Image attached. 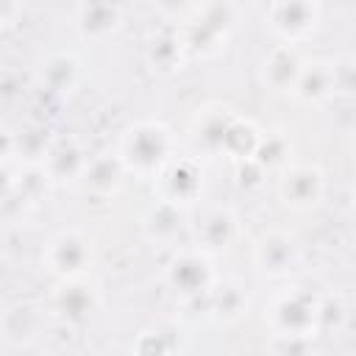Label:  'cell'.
I'll return each mask as SVG.
<instances>
[{
  "instance_id": "21",
  "label": "cell",
  "mask_w": 356,
  "mask_h": 356,
  "mask_svg": "<svg viewBox=\"0 0 356 356\" xmlns=\"http://www.w3.org/2000/svg\"><path fill=\"white\" fill-rule=\"evenodd\" d=\"M273 353L275 356H309V337H281V334H275Z\"/></svg>"
},
{
  "instance_id": "11",
  "label": "cell",
  "mask_w": 356,
  "mask_h": 356,
  "mask_svg": "<svg viewBox=\"0 0 356 356\" xmlns=\"http://www.w3.org/2000/svg\"><path fill=\"white\" fill-rule=\"evenodd\" d=\"M47 178H56V181H64V178H81L83 167H86V156H83V147L78 139H61L56 145H50L47 150Z\"/></svg>"
},
{
  "instance_id": "5",
  "label": "cell",
  "mask_w": 356,
  "mask_h": 356,
  "mask_svg": "<svg viewBox=\"0 0 356 356\" xmlns=\"http://www.w3.org/2000/svg\"><path fill=\"white\" fill-rule=\"evenodd\" d=\"M253 261L264 275H286L298 261V248L284 231L261 234L253 245Z\"/></svg>"
},
{
  "instance_id": "3",
  "label": "cell",
  "mask_w": 356,
  "mask_h": 356,
  "mask_svg": "<svg viewBox=\"0 0 356 356\" xmlns=\"http://www.w3.org/2000/svg\"><path fill=\"white\" fill-rule=\"evenodd\" d=\"M273 325L281 337H309L317 325V303L300 292H286L273 303Z\"/></svg>"
},
{
  "instance_id": "22",
  "label": "cell",
  "mask_w": 356,
  "mask_h": 356,
  "mask_svg": "<svg viewBox=\"0 0 356 356\" xmlns=\"http://www.w3.org/2000/svg\"><path fill=\"white\" fill-rule=\"evenodd\" d=\"M139 339H142L145 345L136 342V356H164V353H167V345H164V339H161L159 334L145 331Z\"/></svg>"
},
{
  "instance_id": "16",
  "label": "cell",
  "mask_w": 356,
  "mask_h": 356,
  "mask_svg": "<svg viewBox=\"0 0 356 356\" xmlns=\"http://www.w3.org/2000/svg\"><path fill=\"white\" fill-rule=\"evenodd\" d=\"M181 228H184V214H181V209L172 206V203H164V200H161L159 206H153L150 214H147V220H145V231H147V236L156 239V242H170V239H175Z\"/></svg>"
},
{
  "instance_id": "2",
  "label": "cell",
  "mask_w": 356,
  "mask_h": 356,
  "mask_svg": "<svg viewBox=\"0 0 356 356\" xmlns=\"http://www.w3.org/2000/svg\"><path fill=\"white\" fill-rule=\"evenodd\" d=\"M44 259L53 273H58L64 278H75V275L86 273L92 264V239L83 236L81 231H61L58 236L50 239Z\"/></svg>"
},
{
  "instance_id": "10",
  "label": "cell",
  "mask_w": 356,
  "mask_h": 356,
  "mask_svg": "<svg viewBox=\"0 0 356 356\" xmlns=\"http://www.w3.org/2000/svg\"><path fill=\"white\" fill-rule=\"evenodd\" d=\"M200 192V172L192 161H175L164 175H161V200L164 203H186Z\"/></svg>"
},
{
  "instance_id": "17",
  "label": "cell",
  "mask_w": 356,
  "mask_h": 356,
  "mask_svg": "<svg viewBox=\"0 0 356 356\" xmlns=\"http://www.w3.org/2000/svg\"><path fill=\"white\" fill-rule=\"evenodd\" d=\"M231 122H234V120H228L225 111H211V114H206V117L200 120V125H197V134H195L197 147H203L206 153L222 150V142H225V134H228Z\"/></svg>"
},
{
  "instance_id": "6",
  "label": "cell",
  "mask_w": 356,
  "mask_h": 356,
  "mask_svg": "<svg viewBox=\"0 0 356 356\" xmlns=\"http://www.w3.org/2000/svg\"><path fill=\"white\" fill-rule=\"evenodd\" d=\"M167 281L175 292H181L186 298H195V295H200L211 286V267L200 253L186 250V253H178L167 264Z\"/></svg>"
},
{
  "instance_id": "13",
  "label": "cell",
  "mask_w": 356,
  "mask_h": 356,
  "mask_svg": "<svg viewBox=\"0 0 356 356\" xmlns=\"http://www.w3.org/2000/svg\"><path fill=\"white\" fill-rule=\"evenodd\" d=\"M122 181V161L120 156H100V159H92L86 161L83 172H81V184L86 192H95V195H108L120 186Z\"/></svg>"
},
{
  "instance_id": "20",
  "label": "cell",
  "mask_w": 356,
  "mask_h": 356,
  "mask_svg": "<svg viewBox=\"0 0 356 356\" xmlns=\"http://www.w3.org/2000/svg\"><path fill=\"white\" fill-rule=\"evenodd\" d=\"M253 153H256V164H261V167H273V164L284 161V153H286V147H284V139H278V136H270L267 142H259Z\"/></svg>"
},
{
  "instance_id": "8",
  "label": "cell",
  "mask_w": 356,
  "mask_h": 356,
  "mask_svg": "<svg viewBox=\"0 0 356 356\" xmlns=\"http://www.w3.org/2000/svg\"><path fill=\"white\" fill-rule=\"evenodd\" d=\"M323 175L312 167H295L281 178V197L292 209H312L320 203Z\"/></svg>"
},
{
  "instance_id": "1",
  "label": "cell",
  "mask_w": 356,
  "mask_h": 356,
  "mask_svg": "<svg viewBox=\"0 0 356 356\" xmlns=\"http://www.w3.org/2000/svg\"><path fill=\"white\" fill-rule=\"evenodd\" d=\"M170 156V134L164 125L156 122H139L134 125L122 139L120 161L128 164L136 172H159L161 164Z\"/></svg>"
},
{
  "instance_id": "14",
  "label": "cell",
  "mask_w": 356,
  "mask_h": 356,
  "mask_svg": "<svg viewBox=\"0 0 356 356\" xmlns=\"http://www.w3.org/2000/svg\"><path fill=\"white\" fill-rule=\"evenodd\" d=\"M337 89V75H334V67L331 64H323V61H314V64H303L298 81H295V95L303 97V100H323L328 95H334Z\"/></svg>"
},
{
  "instance_id": "12",
  "label": "cell",
  "mask_w": 356,
  "mask_h": 356,
  "mask_svg": "<svg viewBox=\"0 0 356 356\" xmlns=\"http://www.w3.org/2000/svg\"><path fill=\"white\" fill-rule=\"evenodd\" d=\"M236 234V220L228 209H211L203 214V220L197 222V242L206 250H222L234 242Z\"/></svg>"
},
{
  "instance_id": "18",
  "label": "cell",
  "mask_w": 356,
  "mask_h": 356,
  "mask_svg": "<svg viewBox=\"0 0 356 356\" xmlns=\"http://www.w3.org/2000/svg\"><path fill=\"white\" fill-rule=\"evenodd\" d=\"M78 78V64L67 53H56L44 61V81L53 92H70Z\"/></svg>"
},
{
  "instance_id": "24",
  "label": "cell",
  "mask_w": 356,
  "mask_h": 356,
  "mask_svg": "<svg viewBox=\"0 0 356 356\" xmlns=\"http://www.w3.org/2000/svg\"><path fill=\"white\" fill-rule=\"evenodd\" d=\"M14 186H17V184H14V175H11L6 167H0V203L14 192Z\"/></svg>"
},
{
  "instance_id": "9",
  "label": "cell",
  "mask_w": 356,
  "mask_h": 356,
  "mask_svg": "<svg viewBox=\"0 0 356 356\" xmlns=\"http://www.w3.org/2000/svg\"><path fill=\"white\" fill-rule=\"evenodd\" d=\"M300 70H303V61L298 58V53L289 44L273 47L270 56H264V61H261V75L275 89H295Z\"/></svg>"
},
{
  "instance_id": "15",
  "label": "cell",
  "mask_w": 356,
  "mask_h": 356,
  "mask_svg": "<svg viewBox=\"0 0 356 356\" xmlns=\"http://www.w3.org/2000/svg\"><path fill=\"white\" fill-rule=\"evenodd\" d=\"M95 292L83 284H64L56 298H53V306L58 312L61 320H70V323H83L92 312H95Z\"/></svg>"
},
{
  "instance_id": "7",
  "label": "cell",
  "mask_w": 356,
  "mask_h": 356,
  "mask_svg": "<svg viewBox=\"0 0 356 356\" xmlns=\"http://www.w3.org/2000/svg\"><path fill=\"white\" fill-rule=\"evenodd\" d=\"M125 8L117 3H78L75 6V25L86 39H106L122 25Z\"/></svg>"
},
{
  "instance_id": "25",
  "label": "cell",
  "mask_w": 356,
  "mask_h": 356,
  "mask_svg": "<svg viewBox=\"0 0 356 356\" xmlns=\"http://www.w3.org/2000/svg\"><path fill=\"white\" fill-rule=\"evenodd\" d=\"M6 14H8V8H6V6H0V28H3V22H6Z\"/></svg>"
},
{
  "instance_id": "23",
  "label": "cell",
  "mask_w": 356,
  "mask_h": 356,
  "mask_svg": "<svg viewBox=\"0 0 356 356\" xmlns=\"http://www.w3.org/2000/svg\"><path fill=\"white\" fill-rule=\"evenodd\" d=\"M14 150H17V147H14V131L0 122V161H6Z\"/></svg>"
},
{
  "instance_id": "4",
  "label": "cell",
  "mask_w": 356,
  "mask_h": 356,
  "mask_svg": "<svg viewBox=\"0 0 356 356\" xmlns=\"http://www.w3.org/2000/svg\"><path fill=\"white\" fill-rule=\"evenodd\" d=\"M267 22L278 36L289 42L306 39L320 25V6L317 3H273L267 8Z\"/></svg>"
},
{
  "instance_id": "19",
  "label": "cell",
  "mask_w": 356,
  "mask_h": 356,
  "mask_svg": "<svg viewBox=\"0 0 356 356\" xmlns=\"http://www.w3.org/2000/svg\"><path fill=\"white\" fill-rule=\"evenodd\" d=\"M181 53H184V44H181L175 36H159V39H153L150 47H147L150 64H153L156 70H161V72L175 70V67L181 64Z\"/></svg>"
}]
</instances>
